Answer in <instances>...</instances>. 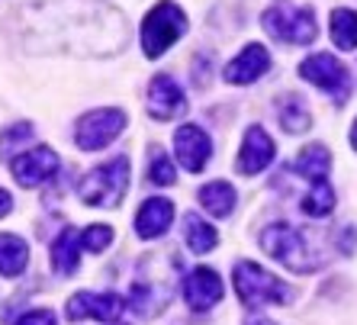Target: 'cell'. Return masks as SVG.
<instances>
[{
  "instance_id": "obj_1",
  "label": "cell",
  "mask_w": 357,
  "mask_h": 325,
  "mask_svg": "<svg viewBox=\"0 0 357 325\" xmlns=\"http://www.w3.org/2000/svg\"><path fill=\"white\" fill-rule=\"evenodd\" d=\"M261 248L274 261H280L293 274H312L316 267H322V255L312 248L306 232H299L296 225L274 222L261 232Z\"/></svg>"
},
{
  "instance_id": "obj_2",
  "label": "cell",
  "mask_w": 357,
  "mask_h": 325,
  "mask_svg": "<svg viewBox=\"0 0 357 325\" xmlns=\"http://www.w3.org/2000/svg\"><path fill=\"white\" fill-rule=\"evenodd\" d=\"M232 284L238 300L251 309H261V306H283V303L293 300V290L287 284H280L271 271H264L261 264L255 261H238L235 264V274H232Z\"/></svg>"
},
{
  "instance_id": "obj_3",
  "label": "cell",
  "mask_w": 357,
  "mask_h": 325,
  "mask_svg": "<svg viewBox=\"0 0 357 325\" xmlns=\"http://www.w3.org/2000/svg\"><path fill=\"white\" fill-rule=\"evenodd\" d=\"M126 190H129V158L126 155L93 167L91 174L77 183V197L87 206H119Z\"/></svg>"
},
{
  "instance_id": "obj_4",
  "label": "cell",
  "mask_w": 357,
  "mask_h": 325,
  "mask_svg": "<svg viewBox=\"0 0 357 325\" xmlns=\"http://www.w3.org/2000/svg\"><path fill=\"white\" fill-rule=\"evenodd\" d=\"M261 26L274 39L290 42V45H309L319 36L312 7H299V3H290V0H280L274 7H267L264 17H261Z\"/></svg>"
},
{
  "instance_id": "obj_5",
  "label": "cell",
  "mask_w": 357,
  "mask_h": 325,
  "mask_svg": "<svg viewBox=\"0 0 357 325\" xmlns=\"http://www.w3.org/2000/svg\"><path fill=\"white\" fill-rule=\"evenodd\" d=\"M183 33H187V13L171 0H161L142 20V49L149 59H161Z\"/></svg>"
},
{
  "instance_id": "obj_6",
  "label": "cell",
  "mask_w": 357,
  "mask_h": 325,
  "mask_svg": "<svg viewBox=\"0 0 357 325\" xmlns=\"http://www.w3.org/2000/svg\"><path fill=\"white\" fill-rule=\"evenodd\" d=\"M299 75L306 77L309 84H316L319 91H325L332 97L335 103H348L351 97V71L341 65L335 55L328 52H316V55H309L303 65H299Z\"/></svg>"
},
{
  "instance_id": "obj_7",
  "label": "cell",
  "mask_w": 357,
  "mask_h": 325,
  "mask_svg": "<svg viewBox=\"0 0 357 325\" xmlns=\"http://www.w3.org/2000/svg\"><path fill=\"white\" fill-rule=\"evenodd\" d=\"M126 129V113L116 107H100L91 109L77 119V129H75V142L81 151H100L107 149L113 139Z\"/></svg>"
},
{
  "instance_id": "obj_8",
  "label": "cell",
  "mask_w": 357,
  "mask_h": 325,
  "mask_svg": "<svg viewBox=\"0 0 357 325\" xmlns=\"http://www.w3.org/2000/svg\"><path fill=\"white\" fill-rule=\"evenodd\" d=\"M10 171H13L20 187H39L59 171V155L49 145H36V149L23 151L10 161Z\"/></svg>"
},
{
  "instance_id": "obj_9",
  "label": "cell",
  "mask_w": 357,
  "mask_h": 325,
  "mask_svg": "<svg viewBox=\"0 0 357 325\" xmlns=\"http://www.w3.org/2000/svg\"><path fill=\"white\" fill-rule=\"evenodd\" d=\"M68 319L77 322V319H100V322H116L126 312V300L116 293H75L68 300Z\"/></svg>"
},
{
  "instance_id": "obj_10",
  "label": "cell",
  "mask_w": 357,
  "mask_h": 325,
  "mask_svg": "<svg viewBox=\"0 0 357 325\" xmlns=\"http://www.w3.org/2000/svg\"><path fill=\"white\" fill-rule=\"evenodd\" d=\"M174 149H177V161L190 174H199L209 165V158H213V139L193 123L181 126L174 133Z\"/></svg>"
},
{
  "instance_id": "obj_11",
  "label": "cell",
  "mask_w": 357,
  "mask_h": 325,
  "mask_svg": "<svg viewBox=\"0 0 357 325\" xmlns=\"http://www.w3.org/2000/svg\"><path fill=\"white\" fill-rule=\"evenodd\" d=\"M222 293H225V287L213 267H193L190 274L183 277V300H187L190 309H197V312L213 309L222 300Z\"/></svg>"
},
{
  "instance_id": "obj_12",
  "label": "cell",
  "mask_w": 357,
  "mask_h": 325,
  "mask_svg": "<svg viewBox=\"0 0 357 325\" xmlns=\"http://www.w3.org/2000/svg\"><path fill=\"white\" fill-rule=\"evenodd\" d=\"M187 109V100H183V91L177 87V81L171 75H158L151 77L149 84V113L151 119L158 123H167V119H177Z\"/></svg>"
},
{
  "instance_id": "obj_13",
  "label": "cell",
  "mask_w": 357,
  "mask_h": 325,
  "mask_svg": "<svg viewBox=\"0 0 357 325\" xmlns=\"http://www.w3.org/2000/svg\"><path fill=\"white\" fill-rule=\"evenodd\" d=\"M274 139L261 129V126H251L245 133V142L238 151V174H261L271 161H274Z\"/></svg>"
},
{
  "instance_id": "obj_14",
  "label": "cell",
  "mask_w": 357,
  "mask_h": 325,
  "mask_svg": "<svg viewBox=\"0 0 357 325\" xmlns=\"http://www.w3.org/2000/svg\"><path fill=\"white\" fill-rule=\"evenodd\" d=\"M271 68V52L258 42H251L238 52V59H232L225 65V81L229 84H255L261 75H267Z\"/></svg>"
},
{
  "instance_id": "obj_15",
  "label": "cell",
  "mask_w": 357,
  "mask_h": 325,
  "mask_svg": "<svg viewBox=\"0 0 357 325\" xmlns=\"http://www.w3.org/2000/svg\"><path fill=\"white\" fill-rule=\"evenodd\" d=\"M171 222H174V203L165 197H151L142 203L139 216H135V232L139 239H158L171 229Z\"/></svg>"
},
{
  "instance_id": "obj_16",
  "label": "cell",
  "mask_w": 357,
  "mask_h": 325,
  "mask_svg": "<svg viewBox=\"0 0 357 325\" xmlns=\"http://www.w3.org/2000/svg\"><path fill=\"white\" fill-rule=\"evenodd\" d=\"M199 203H203V209H206L209 216H216V219L232 216V209H235V187H232V183H225V181L206 183V187H199Z\"/></svg>"
},
{
  "instance_id": "obj_17",
  "label": "cell",
  "mask_w": 357,
  "mask_h": 325,
  "mask_svg": "<svg viewBox=\"0 0 357 325\" xmlns=\"http://www.w3.org/2000/svg\"><path fill=\"white\" fill-rule=\"evenodd\" d=\"M293 171L299 177H309V181H325L328 171H332V155L325 145H306V149L299 151V158L293 161Z\"/></svg>"
},
{
  "instance_id": "obj_18",
  "label": "cell",
  "mask_w": 357,
  "mask_h": 325,
  "mask_svg": "<svg viewBox=\"0 0 357 325\" xmlns=\"http://www.w3.org/2000/svg\"><path fill=\"white\" fill-rule=\"evenodd\" d=\"M77 245H81V235H77L75 229H65V232L52 242V267H55L61 277L75 274L77 264H81V258H77Z\"/></svg>"
},
{
  "instance_id": "obj_19",
  "label": "cell",
  "mask_w": 357,
  "mask_h": 325,
  "mask_svg": "<svg viewBox=\"0 0 357 325\" xmlns=\"http://www.w3.org/2000/svg\"><path fill=\"white\" fill-rule=\"evenodd\" d=\"M26 261H29V248L20 235L0 232V274L3 277H17L23 274Z\"/></svg>"
},
{
  "instance_id": "obj_20",
  "label": "cell",
  "mask_w": 357,
  "mask_h": 325,
  "mask_svg": "<svg viewBox=\"0 0 357 325\" xmlns=\"http://www.w3.org/2000/svg\"><path fill=\"white\" fill-rule=\"evenodd\" d=\"M183 239H187V248H190L193 255H206V251H213L219 242L216 229L209 222H203L197 213H187V216H183Z\"/></svg>"
},
{
  "instance_id": "obj_21",
  "label": "cell",
  "mask_w": 357,
  "mask_h": 325,
  "mask_svg": "<svg viewBox=\"0 0 357 325\" xmlns=\"http://www.w3.org/2000/svg\"><path fill=\"white\" fill-rule=\"evenodd\" d=\"M328 33H332V42L341 52H354L357 49V13L348 7L332 10V26H328Z\"/></svg>"
},
{
  "instance_id": "obj_22",
  "label": "cell",
  "mask_w": 357,
  "mask_h": 325,
  "mask_svg": "<svg viewBox=\"0 0 357 325\" xmlns=\"http://www.w3.org/2000/svg\"><path fill=\"white\" fill-rule=\"evenodd\" d=\"M277 116H280V123H283L287 133H303V129H309V123H312L306 103L299 100L296 93H287V97L277 103Z\"/></svg>"
},
{
  "instance_id": "obj_23",
  "label": "cell",
  "mask_w": 357,
  "mask_h": 325,
  "mask_svg": "<svg viewBox=\"0 0 357 325\" xmlns=\"http://www.w3.org/2000/svg\"><path fill=\"white\" fill-rule=\"evenodd\" d=\"M299 206H303L306 216H316V219L328 216V213L335 209V190L325 181H316L312 187H309V193H303Z\"/></svg>"
},
{
  "instance_id": "obj_24",
  "label": "cell",
  "mask_w": 357,
  "mask_h": 325,
  "mask_svg": "<svg viewBox=\"0 0 357 325\" xmlns=\"http://www.w3.org/2000/svg\"><path fill=\"white\" fill-rule=\"evenodd\" d=\"M149 181L158 183V187H171L177 181L174 161L167 158V151L161 145H151L149 149Z\"/></svg>"
},
{
  "instance_id": "obj_25",
  "label": "cell",
  "mask_w": 357,
  "mask_h": 325,
  "mask_svg": "<svg viewBox=\"0 0 357 325\" xmlns=\"http://www.w3.org/2000/svg\"><path fill=\"white\" fill-rule=\"evenodd\" d=\"M109 242H113V229H109V225H87L81 232V245L87 251H93V255L109 248Z\"/></svg>"
},
{
  "instance_id": "obj_26",
  "label": "cell",
  "mask_w": 357,
  "mask_h": 325,
  "mask_svg": "<svg viewBox=\"0 0 357 325\" xmlns=\"http://www.w3.org/2000/svg\"><path fill=\"white\" fill-rule=\"evenodd\" d=\"M29 135H33V126L29 123H17V126H10V129H3L0 133V155L17 151V145H23Z\"/></svg>"
},
{
  "instance_id": "obj_27",
  "label": "cell",
  "mask_w": 357,
  "mask_h": 325,
  "mask_svg": "<svg viewBox=\"0 0 357 325\" xmlns=\"http://www.w3.org/2000/svg\"><path fill=\"white\" fill-rule=\"evenodd\" d=\"M17 325H59V319H55V312H52V309H33V312L20 316Z\"/></svg>"
},
{
  "instance_id": "obj_28",
  "label": "cell",
  "mask_w": 357,
  "mask_h": 325,
  "mask_svg": "<svg viewBox=\"0 0 357 325\" xmlns=\"http://www.w3.org/2000/svg\"><path fill=\"white\" fill-rule=\"evenodd\" d=\"M10 209H13V197L7 190H0V216H7Z\"/></svg>"
},
{
  "instance_id": "obj_29",
  "label": "cell",
  "mask_w": 357,
  "mask_h": 325,
  "mask_svg": "<svg viewBox=\"0 0 357 325\" xmlns=\"http://www.w3.org/2000/svg\"><path fill=\"white\" fill-rule=\"evenodd\" d=\"M245 325H274V322H271V319H264V316H255V319H248Z\"/></svg>"
},
{
  "instance_id": "obj_30",
  "label": "cell",
  "mask_w": 357,
  "mask_h": 325,
  "mask_svg": "<svg viewBox=\"0 0 357 325\" xmlns=\"http://www.w3.org/2000/svg\"><path fill=\"white\" fill-rule=\"evenodd\" d=\"M351 145H354V151H357V119H354V129H351Z\"/></svg>"
}]
</instances>
